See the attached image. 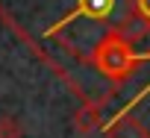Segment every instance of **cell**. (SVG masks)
Masks as SVG:
<instances>
[{
    "label": "cell",
    "mask_w": 150,
    "mask_h": 138,
    "mask_svg": "<svg viewBox=\"0 0 150 138\" xmlns=\"http://www.w3.org/2000/svg\"><path fill=\"white\" fill-rule=\"evenodd\" d=\"M112 9H115V0H77L74 12H71V15H65V18L59 21V27H65V24H71V21H77V18L103 21V18H109V15H112ZM59 27H53V30H59ZM53 30H50V32H53Z\"/></svg>",
    "instance_id": "cell-2"
},
{
    "label": "cell",
    "mask_w": 150,
    "mask_h": 138,
    "mask_svg": "<svg viewBox=\"0 0 150 138\" xmlns=\"http://www.w3.org/2000/svg\"><path fill=\"white\" fill-rule=\"evenodd\" d=\"M129 18H135V24L150 32V0H129Z\"/></svg>",
    "instance_id": "cell-5"
},
{
    "label": "cell",
    "mask_w": 150,
    "mask_h": 138,
    "mask_svg": "<svg viewBox=\"0 0 150 138\" xmlns=\"http://www.w3.org/2000/svg\"><path fill=\"white\" fill-rule=\"evenodd\" d=\"M141 62H147V59H144L141 53H135V41H132L121 27L109 30V32L91 47V53H88V65L94 68L97 74H103L109 82H115V85L127 82V80L138 71Z\"/></svg>",
    "instance_id": "cell-1"
},
{
    "label": "cell",
    "mask_w": 150,
    "mask_h": 138,
    "mask_svg": "<svg viewBox=\"0 0 150 138\" xmlns=\"http://www.w3.org/2000/svg\"><path fill=\"white\" fill-rule=\"evenodd\" d=\"M0 138H24V123L15 115H0Z\"/></svg>",
    "instance_id": "cell-6"
},
{
    "label": "cell",
    "mask_w": 150,
    "mask_h": 138,
    "mask_svg": "<svg viewBox=\"0 0 150 138\" xmlns=\"http://www.w3.org/2000/svg\"><path fill=\"white\" fill-rule=\"evenodd\" d=\"M103 126H106V138H150V132L135 118H127V115H118L112 123H103Z\"/></svg>",
    "instance_id": "cell-4"
},
{
    "label": "cell",
    "mask_w": 150,
    "mask_h": 138,
    "mask_svg": "<svg viewBox=\"0 0 150 138\" xmlns=\"http://www.w3.org/2000/svg\"><path fill=\"white\" fill-rule=\"evenodd\" d=\"M74 123H77L80 132H94L97 126H103V123H106V118H103V103H100V100H86V103H80L77 115H74Z\"/></svg>",
    "instance_id": "cell-3"
}]
</instances>
